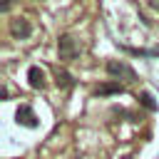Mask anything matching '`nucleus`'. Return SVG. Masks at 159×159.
<instances>
[{
  "label": "nucleus",
  "instance_id": "nucleus-2",
  "mask_svg": "<svg viewBox=\"0 0 159 159\" xmlns=\"http://www.w3.org/2000/svg\"><path fill=\"white\" fill-rule=\"evenodd\" d=\"M107 72L112 75V77H117V80H127V82H132L137 75H134V70L127 65V62H122V60H109L107 62Z\"/></svg>",
  "mask_w": 159,
  "mask_h": 159
},
{
  "label": "nucleus",
  "instance_id": "nucleus-3",
  "mask_svg": "<svg viewBox=\"0 0 159 159\" xmlns=\"http://www.w3.org/2000/svg\"><path fill=\"white\" fill-rule=\"evenodd\" d=\"M30 32H32V25L27 17H12L10 20V35L15 40H25V37H30Z\"/></svg>",
  "mask_w": 159,
  "mask_h": 159
},
{
  "label": "nucleus",
  "instance_id": "nucleus-6",
  "mask_svg": "<svg viewBox=\"0 0 159 159\" xmlns=\"http://www.w3.org/2000/svg\"><path fill=\"white\" fill-rule=\"evenodd\" d=\"M55 84L60 87V89H70L72 84H75V80H72V75L70 72H65V70H55Z\"/></svg>",
  "mask_w": 159,
  "mask_h": 159
},
{
  "label": "nucleus",
  "instance_id": "nucleus-1",
  "mask_svg": "<svg viewBox=\"0 0 159 159\" xmlns=\"http://www.w3.org/2000/svg\"><path fill=\"white\" fill-rule=\"evenodd\" d=\"M80 52H82V45L72 35H62L57 40V55H60V60H75Z\"/></svg>",
  "mask_w": 159,
  "mask_h": 159
},
{
  "label": "nucleus",
  "instance_id": "nucleus-5",
  "mask_svg": "<svg viewBox=\"0 0 159 159\" xmlns=\"http://www.w3.org/2000/svg\"><path fill=\"white\" fill-rule=\"evenodd\" d=\"M27 82H30L32 89H42L45 87V72L40 67H30L27 70Z\"/></svg>",
  "mask_w": 159,
  "mask_h": 159
},
{
  "label": "nucleus",
  "instance_id": "nucleus-8",
  "mask_svg": "<svg viewBox=\"0 0 159 159\" xmlns=\"http://www.w3.org/2000/svg\"><path fill=\"white\" fill-rule=\"evenodd\" d=\"M139 99H142V104H144L147 109H152V112L157 109V102H154V97H152L149 92H142V94H139Z\"/></svg>",
  "mask_w": 159,
  "mask_h": 159
},
{
  "label": "nucleus",
  "instance_id": "nucleus-7",
  "mask_svg": "<svg viewBox=\"0 0 159 159\" xmlns=\"http://www.w3.org/2000/svg\"><path fill=\"white\" fill-rule=\"evenodd\" d=\"M119 92H124V87H122L119 82H104V84H99V87L94 89V94H99V97H107V94H119Z\"/></svg>",
  "mask_w": 159,
  "mask_h": 159
},
{
  "label": "nucleus",
  "instance_id": "nucleus-4",
  "mask_svg": "<svg viewBox=\"0 0 159 159\" xmlns=\"http://www.w3.org/2000/svg\"><path fill=\"white\" fill-rule=\"evenodd\" d=\"M15 119H17V124H22V127H37V117H35V112H32L27 104H22V107L17 109Z\"/></svg>",
  "mask_w": 159,
  "mask_h": 159
}]
</instances>
